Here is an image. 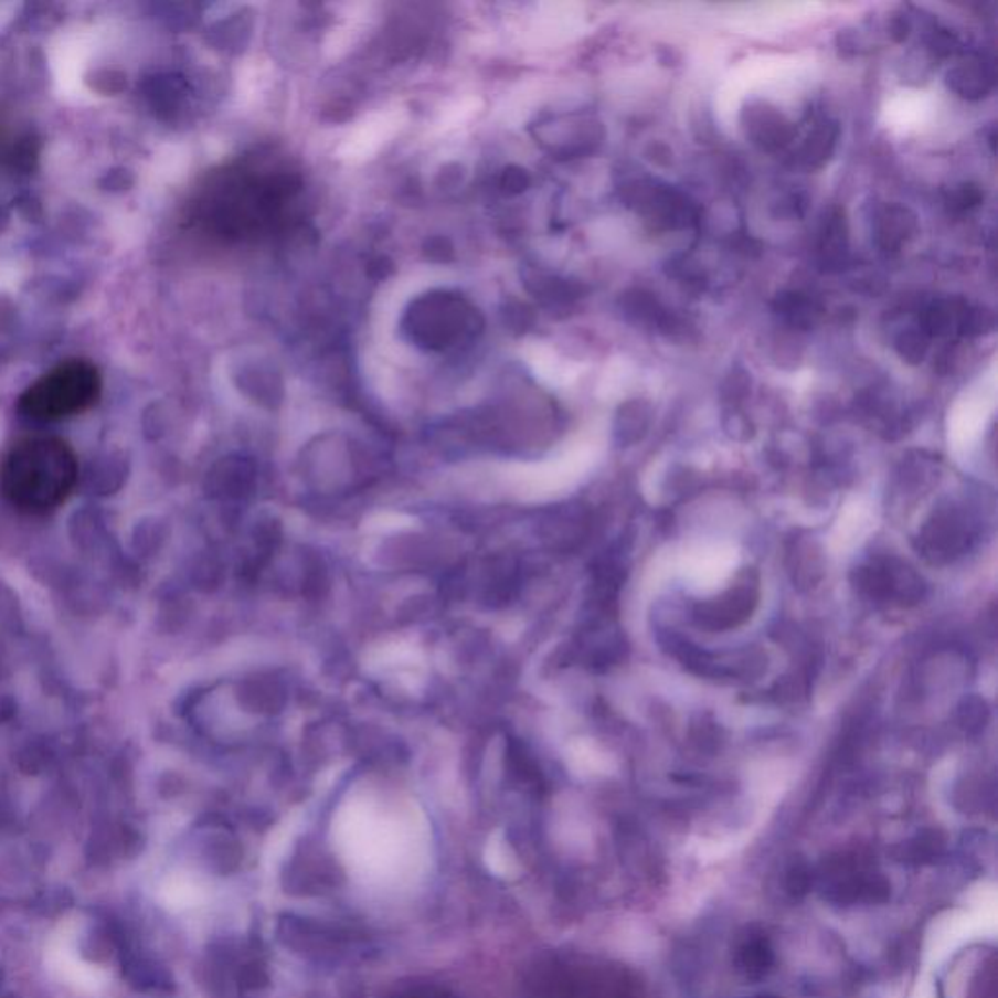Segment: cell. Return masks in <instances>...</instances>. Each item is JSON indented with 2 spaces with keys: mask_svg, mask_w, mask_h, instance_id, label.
Returning <instances> with one entry per match:
<instances>
[{
  "mask_svg": "<svg viewBox=\"0 0 998 998\" xmlns=\"http://www.w3.org/2000/svg\"><path fill=\"white\" fill-rule=\"evenodd\" d=\"M527 285L534 295H539L546 302H570V300L580 299V295H582V285L562 279L558 275L542 274V272L529 277Z\"/></svg>",
  "mask_w": 998,
  "mask_h": 998,
  "instance_id": "ac0fdd59",
  "label": "cell"
},
{
  "mask_svg": "<svg viewBox=\"0 0 998 998\" xmlns=\"http://www.w3.org/2000/svg\"><path fill=\"white\" fill-rule=\"evenodd\" d=\"M484 320L468 300L450 291L420 295L406 308L400 330L406 340L424 351H445L460 341L475 340Z\"/></svg>",
  "mask_w": 998,
  "mask_h": 998,
  "instance_id": "7a4b0ae2",
  "label": "cell"
},
{
  "mask_svg": "<svg viewBox=\"0 0 998 998\" xmlns=\"http://www.w3.org/2000/svg\"><path fill=\"white\" fill-rule=\"evenodd\" d=\"M747 135L761 149L778 150L792 141L794 127L778 109L765 104L749 109Z\"/></svg>",
  "mask_w": 998,
  "mask_h": 998,
  "instance_id": "ba28073f",
  "label": "cell"
},
{
  "mask_svg": "<svg viewBox=\"0 0 998 998\" xmlns=\"http://www.w3.org/2000/svg\"><path fill=\"white\" fill-rule=\"evenodd\" d=\"M648 404H644L640 400H634V402L626 404L620 410L618 432L623 435L624 442H634V439H640L641 433L646 432V427H648Z\"/></svg>",
  "mask_w": 998,
  "mask_h": 998,
  "instance_id": "d6986e66",
  "label": "cell"
},
{
  "mask_svg": "<svg viewBox=\"0 0 998 998\" xmlns=\"http://www.w3.org/2000/svg\"><path fill=\"white\" fill-rule=\"evenodd\" d=\"M964 307L965 300H932L931 305L924 308L923 318H921V330L928 338L931 336H949L952 332H957Z\"/></svg>",
  "mask_w": 998,
  "mask_h": 998,
  "instance_id": "9a60e30c",
  "label": "cell"
},
{
  "mask_svg": "<svg viewBox=\"0 0 998 998\" xmlns=\"http://www.w3.org/2000/svg\"><path fill=\"white\" fill-rule=\"evenodd\" d=\"M100 394L98 367L86 359H68L30 384L20 396L18 408L40 422H57L91 410Z\"/></svg>",
  "mask_w": 998,
  "mask_h": 998,
  "instance_id": "3957f363",
  "label": "cell"
},
{
  "mask_svg": "<svg viewBox=\"0 0 998 998\" xmlns=\"http://www.w3.org/2000/svg\"><path fill=\"white\" fill-rule=\"evenodd\" d=\"M620 310H623L624 317L628 318L634 325L649 326V328H656L658 332L667 333V336L681 330V320L675 317L673 312H669L656 299V295L644 291V289L624 293L623 297H620Z\"/></svg>",
  "mask_w": 998,
  "mask_h": 998,
  "instance_id": "52a82bcc",
  "label": "cell"
},
{
  "mask_svg": "<svg viewBox=\"0 0 998 998\" xmlns=\"http://www.w3.org/2000/svg\"><path fill=\"white\" fill-rule=\"evenodd\" d=\"M425 256L433 262H449L453 258V244L445 236H432L425 241Z\"/></svg>",
  "mask_w": 998,
  "mask_h": 998,
  "instance_id": "603a6c76",
  "label": "cell"
},
{
  "mask_svg": "<svg viewBox=\"0 0 998 998\" xmlns=\"http://www.w3.org/2000/svg\"><path fill=\"white\" fill-rule=\"evenodd\" d=\"M983 200V193L977 185L974 183H962V185H956L952 192L948 193V205L954 209V211H967V209L975 208V205H979Z\"/></svg>",
  "mask_w": 998,
  "mask_h": 998,
  "instance_id": "44dd1931",
  "label": "cell"
},
{
  "mask_svg": "<svg viewBox=\"0 0 998 998\" xmlns=\"http://www.w3.org/2000/svg\"><path fill=\"white\" fill-rule=\"evenodd\" d=\"M915 231V215L901 205H888L875 221V241L885 252H898Z\"/></svg>",
  "mask_w": 998,
  "mask_h": 998,
  "instance_id": "8fae6325",
  "label": "cell"
},
{
  "mask_svg": "<svg viewBox=\"0 0 998 998\" xmlns=\"http://www.w3.org/2000/svg\"><path fill=\"white\" fill-rule=\"evenodd\" d=\"M811 888V875L804 866H796L788 875V891L796 898L806 895L807 890Z\"/></svg>",
  "mask_w": 998,
  "mask_h": 998,
  "instance_id": "cb8c5ba5",
  "label": "cell"
},
{
  "mask_svg": "<svg viewBox=\"0 0 998 998\" xmlns=\"http://www.w3.org/2000/svg\"><path fill=\"white\" fill-rule=\"evenodd\" d=\"M837 137H839L837 125L829 124V121L817 124L816 129L807 135L806 142L799 147L798 155H796L798 164L806 168L824 167L832 155Z\"/></svg>",
  "mask_w": 998,
  "mask_h": 998,
  "instance_id": "2e32d148",
  "label": "cell"
},
{
  "mask_svg": "<svg viewBox=\"0 0 998 998\" xmlns=\"http://www.w3.org/2000/svg\"><path fill=\"white\" fill-rule=\"evenodd\" d=\"M735 965H737V972L747 981L757 983L765 979L774 965V949L771 941L763 934L749 936L747 941L743 942L737 949Z\"/></svg>",
  "mask_w": 998,
  "mask_h": 998,
  "instance_id": "7c38bea8",
  "label": "cell"
},
{
  "mask_svg": "<svg viewBox=\"0 0 998 998\" xmlns=\"http://www.w3.org/2000/svg\"><path fill=\"white\" fill-rule=\"evenodd\" d=\"M531 182H533L531 174L524 168L517 167V164L506 168L501 172V180H499L503 192L511 193V195L527 192L531 188Z\"/></svg>",
  "mask_w": 998,
  "mask_h": 998,
  "instance_id": "7402d4cb",
  "label": "cell"
},
{
  "mask_svg": "<svg viewBox=\"0 0 998 998\" xmlns=\"http://www.w3.org/2000/svg\"><path fill=\"white\" fill-rule=\"evenodd\" d=\"M78 458L67 442L34 435L14 443L0 463V493L24 516L57 511L75 491Z\"/></svg>",
  "mask_w": 998,
  "mask_h": 998,
  "instance_id": "6da1fadb",
  "label": "cell"
},
{
  "mask_svg": "<svg viewBox=\"0 0 998 998\" xmlns=\"http://www.w3.org/2000/svg\"><path fill=\"white\" fill-rule=\"evenodd\" d=\"M626 201L658 229H682L697 216L691 201L661 183L634 182L626 188Z\"/></svg>",
  "mask_w": 998,
  "mask_h": 998,
  "instance_id": "8992f818",
  "label": "cell"
},
{
  "mask_svg": "<svg viewBox=\"0 0 998 998\" xmlns=\"http://www.w3.org/2000/svg\"><path fill=\"white\" fill-rule=\"evenodd\" d=\"M847 221L845 213L840 209H831L825 216L824 229H821V242H819V252L824 256V264L827 266H840L847 254H849V236H847Z\"/></svg>",
  "mask_w": 998,
  "mask_h": 998,
  "instance_id": "4fadbf2b",
  "label": "cell"
},
{
  "mask_svg": "<svg viewBox=\"0 0 998 998\" xmlns=\"http://www.w3.org/2000/svg\"><path fill=\"white\" fill-rule=\"evenodd\" d=\"M931 348V338L921 330V328H909L899 333L895 340V350L903 361H907L911 365L923 363L926 353Z\"/></svg>",
  "mask_w": 998,
  "mask_h": 998,
  "instance_id": "ffe728a7",
  "label": "cell"
},
{
  "mask_svg": "<svg viewBox=\"0 0 998 998\" xmlns=\"http://www.w3.org/2000/svg\"><path fill=\"white\" fill-rule=\"evenodd\" d=\"M608 981L585 965L552 959L524 977L523 998H611Z\"/></svg>",
  "mask_w": 998,
  "mask_h": 998,
  "instance_id": "277c9868",
  "label": "cell"
},
{
  "mask_svg": "<svg viewBox=\"0 0 998 998\" xmlns=\"http://www.w3.org/2000/svg\"><path fill=\"white\" fill-rule=\"evenodd\" d=\"M774 310L781 315L784 322L798 330H809L821 317V308L807 295L798 291L781 293L774 300Z\"/></svg>",
  "mask_w": 998,
  "mask_h": 998,
  "instance_id": "5bb4252c",
  "label": "cell"
},
{
  "mask_svg": "<svg viewBox=\"0 0 998 998\" xmlns=\"http://www.w3.org/2000/svg\"><path fill=\"white\" fill-rule=\"evenodd\" d=\"M755 998H776V997H755Z\"/></svg>",
  "mask_w": 998,
  "mask_h": 998,
  "instance_id": "484cf974",
  "label": "cell"
},
{
  "mask_svg": "<svg viewBox=\"0 0 998 998\" xmlns=\"http://www.w3.org/2000/svg\"><path fill=\"white\" fill-rule=\"evenodd\" d=\"M250 381V396L267 406H275L282 396H284V383L279 379V373L275 371L269 363H250V374H246Z\"/></svg>",
  "mask_w": 998,
  "mask_h": 998,
  "instance_id": "e0dca14e",
  "label": "cell"
},
{
  "mask_svg": "<svg viewBox=\"0 0 998 998\" xmlns=\"http://www.w3.org/2000/svg\"><path fill=\"white\" fill-rule=\"evenodd\" d=\"M755 597H757L755 587L749 582L741 583L735 590L725 593V599L730 601V603H725L724 597L715 599V603H708V605L702 607V616L700 618H704V623L714 626V628H718V626H732L737 620L747 618L751 607L755 605Z\"/></svg>",
  "mask_w": 998,
  "mask_h": 998,
  "instance_id": "30bf717a",
  "label": "cell"
},
{
  "mask_svg": "<svg viewBox=\"0 0 998 998\" xmlns=\"http://www.w3.org/2000/svg\"><path fill=\"white\" fill-rule=\"evenodd\" d=\"M392 998H455L449 990L442 987H433V985H417L412 989L400 990L399 995Z\"/></svg>",
  "mask_w": 998,
  "mask_h": 998,
  "instance_id": "d4e9b609",
  "label": "cell"
},
{
  "mask_svg": "<svg viewBox=\"0 0 998 998\" xmlns=\"http://www.w3.org/2000/svg\"><path fill=\"white\" fill-rule=\"evenodd\" d=\"M537 142L554 159H580L595 152L603 139L599 121L583 114L542 117L531 127Z\"/></svg>",
  "mask_w": 998,
  "mask_h": 998,
  "instance_id": "5b68a950",
  "label": "cell"
},
{
  "mask_svg": "<svg viewBox=\"0 0 998 998\" xmlns=\"http://www.w3.org/2000/svg\"><path fill=\"white\" fill-rule=\"evenodd\" d=\"M946 83L965 100H979L992 91L995 73L981 57H967L949 68Z\"/></svg>",
  "mask_w": 998,
  "mask_h": 998,
  "instance_id": "9c48e42d",
  "label": "cell"
}]
</instances>
